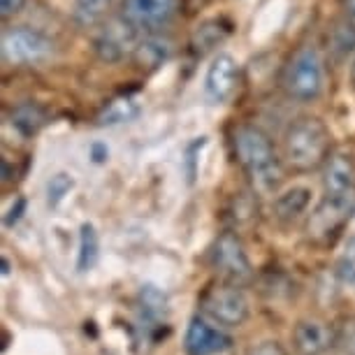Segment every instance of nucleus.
I'll use <instances>...</instances> for the list:
<instances>
[{
    "instance_id": "1",
    "label": "nucleus",
    "mask_w": 355,
    "mask_h": 355,
    "mask_svg": "<svg viewBox=\"0 0 355 355\" xmlns=\"http://www.w3.org/2000/svg\"><path fill=\"white\" fill-rule=\"evenodd\" d=\"M232 149L253 191L260 196H274L284 182V158H279L272 137L258 125L246 123L234 130Z\"/></svg>"
},
{
    "instance_id": "2",
    "label": "nucleus",
    "mask_w": 355,
    "mask_h": 355,
    "mask_svg": "<svg viewBox=\"0 0 355 355\" xmlns=\"http://www.w3.org/2000/svg\"><path fill=\"white\" fill-rule=\"evenodd\" d=\"M332 156V135L318 116H300L284 135V163L293 172H313Z\"/></svg>"
},
{
    "instance_id": "3",
    "label": "nucleus",
    "mask_w": 355,
    "mask_h": 355,
    "mask_svg": "<svg viewBox=\"0 0 355 355\" xmlns=\"http://www.w3.org/2000/svg\"><path fill=\"white\" fill-rule=\"evenodd\" d=\"M281 86L286 96L297 103H311L323 93L325 86V61L313 44L300 46L286 63Z\"/></svg>"
},
{
    "instance_id": "4",
    "label": "nucleus",
    "mask_w": 355,
    "mask_h": 355,
    "mask_svg": "<svg viewBox=\"0 0 355 355\" xmlns=\"http://www.w3.org/2000/svg\"><path fill=\"white\" fill-rule=\"evenodd\" d=\"M3 49L5 63L12 65H37L49 61L56 51L51 37H46L44 33L26 28V26H17V28H8L3 33Z\"/></svg>"
},
{
    "instance_id": "5",
    "label": "nucleus",
    "mask_w": 355,
    "mask_h": 355,
    "mask_svg": "<svg viewBox=\"0 0 355 355\" xmlns=\"http://www.w3.org/2000/svg\"><path fill=\"white\" fill-rule=\"evenodd\" d=\"M209 263L216 270V274L227 284L244 286L246 281H251L253 270L251 260L246 256V249L242 239L234 232H223L216 237V242L209 249Z\"/></svg>"
},
{
    "instance_id": "6",
    "label": "nucleus",
    "mask_w": 355,
    "mask_h": 355,
    "mask_svg": "<svg viewBox=\"0 0 355 355\" xmlns=\"http://www.w3.org/2000/svg\"><path fill=\"white\" fill-rule=\"evenodd\" d=\"M200 306L211 320H216L218 325L225 327H239L249 318V300H246V295L239 286L227 284V281L209 288L200 300Z\"/></svg>"
},
{
    "instance_id": "7",
    "label": "nucleus",
    "mask_w": 355,
    "mask_h": 355,
    "mask_svg": "<svg viewBox=\"0 0 355 355\" xmlns=\"http://www.w3.org/2000/svg\"><path fill=\"white\" fill-rule=\"evenodd\" d=\"M139 37H142V33L119 15L110 19V21L98 31L96 40H93V49H96V56L103 63H110V65L121 63L123 58L135 53Z\"/></svg>"
},
{
    "instance_id": "8",
    "label": "nucleus",
    "mask_w": 355,
    "mask_h": 355,
    "mask_svg": "<svg viewBox=\"0 0 355 355\" xmlns=\"http://www.w3.org/2000/svg\"><path fill=\"white\" fill-rule=\"evenodd\" d=\"M179 12V0H123L121 17L142 33H156Z\"/></svg>"
},
{
    "instance_id": "9",
    "label": "nucleus",
    "mask_w": 355,
    "mask_h": 355,
    "mask_svg": "<svg viewBox=\"0 0 355 355\" xmlns=\"http://www.w3.org/2000/svg\"><path fill=\"white\" fill-rule=\"evenodd\" d=\"M239 86V65L230 53H218L207 68L205 75V98L211 105L227 103Z\"/></svg>"
},
{
    "instance_id": "10",
    "label": "nucleus",
    "mask_w": 355,
    "mask_h": 355,
    "mask_svg": "<svg viewBox=\"0 0 355 355\" xmlns=\"http://www.w3.org/2000/svg\"><path fill=\"white\" fill-rule=\"evenodd\" d=\"M323 198L355 202V160L348 153H332L323 165Z\"/></svg>"
},
{
    "instance_id": "11",
    "label": "nucleus",
    "mask_w": 355,
    "mask_h": 355,
    "mask_svg": "<svg viewBox=\"0 0 355 355\" xmlns=\"http://www.w3.org/2000/svg\"><path fill=\"white\" fill-rule=\"evenodd\" d=\"M230 344L232 339L223 330L207 323V318L202 316L191 318L189 330H186L184 337V348L189 355H218L227 351Z\"/></svg>"
},
{
    "instance_id": "12",
    "label": "nucleus",
    "mask_w": 355,
    "mask_h": 355,
    "mask_svg": "<svg viewBox=\"0 0 355 355\" xmlns=\"http://www.w3.org/2000/svg\"><path fill=\"white\" fill-rule=\"evenodd\" d=\"M139 304V320L142 327L149 334L151 341L160 339L163 334H167V323H165V313H167V297L163 291H158L156 286H144L139 291L137 297Z\"/></svg>"
},
{
    "instance_id": "13",
    "label": "nucleus",
    "mask_w": 355,
    "mask_h": 355,
    "mask_svg": "<svg viewBox=\"0 0 355 355\" xmlns=\"http://www.w3.org/2000/svg\"><path fill=\"white\" fill-rule=\"evenodd\" d=\"M172 40L163 35V33H144L139 37V44L135 53H132V61L139 70H146V72H153L163 65L167 58L172 56Z\"/></svg>"
},
{
    "instance_id": "14",
    "label": "nucleus",
    "mask_w": 355,
    "mask_h": 355,
    "mask_svg": "<svg viewBox=\"0 0 355 355\" xmlns=\"http://www.w3.org/2000/svg\"><path fill=\"white\" fill-rule=\"evenodd\" d=\"M334 334L325 323L318 320H304L295 327V344L304 355H320L332 346Z\"/></svg>"
},
{
    "instance_id": "15",
    "label": "nucleus",
    "mask_w": 355,
    "mask_h": 355,
    "mask_svg": "<svg viewBox=\"0 0 355 355\" xmlns=\"http://www.w3.org/2000/svg\"><path fill=\"white\" fill-rule=\"evenodd\" d=\"M10 123L19 135L24 137H35L40 130L49 123V112L37 103H19L17 107H12L10 112Z\"/></svg>"
},
{
    "instance_id": "16",
    "label": "nucleus",
    "mask_w": 355,
    "mask_h": 355,
    "mask_svg": "<svg viewBox=\"0 0 355 355\" xmlns=\"http://www.w3.org/2000/svg\"><path fill=\"white\" fill-rule=\"evenodd\" d=\"M142 112V105L137 103L135 96L130 93H123V96H116L107 103L103 110L98 112L96 121L98 125H121V123H130L135 121Z\"/></svg>"
},
{
    "instance_id": "17",
    "label": "nucleus",
    "mask_w": 355,
    "mask_h": 355,
    "mask_svg": "<svg viewBox=\"0 0 355 355\" xmlns=\"http://www.w3.org/2000/svg\"><path fill=\"white\" fill-rule=\"evenodd\" d=\"M311 202V191L304 189V186H295V189L281 193V196L274 200V211L281 220H295L300 214L306 211V207Z\"/></svg>"
},
{
    "instance_id": "18",
    "label": "nucleus",
    "mask_w": 355,
    "mask_h": 355,
    "mask_svg": "<svg viewBox=\"0 0 355 355\" xmlns=\"http://www.w3.org/2000/svg\"><path fill=\"white\" fill-rule=\"evenodd\" d=\"M100 258V237L93 223H82L79 227V251H77V270L91 272Z\"/></svg>"
},
{
    "instance_id": "19",
    "label": "nucleus",
    "mask_w": 355,
    "mask_h": 355,
    "mask_svg": "<svg viewBox=\"0 0 355 355\" xmlns=\"http://www.w3.org/2000/svg\"><path fill=\"white\" fill-rule=\"evenodd\" d=\"M230 33V26L223 24L220 19H211V21H205L198 26V31L193 33V46L202 53L211 46H216L218 42H223Z\"/></svg>"
},
{
    "instance_id": "20",
    "label": "nucleus",
    "mask_w": 355,
    "mask_h": 355,
    "mask_svg": "<svg viewBox=\"0 0 355 355\" xmlns=\"http://www.w3.org/2000/svg\"><path fill=\"white\" fill-rule=\"evenodd\" d=\"M112 8V0H75V19L82 26L98 24Z\"/></svg>"
},
{
    "instance_id": "21",
    "label": "nucleus",
    "mask_w": 355,
    "mask_h": 355,
    "mask_svg": "<svg viewBox=\"0 0 355 355\" xmlns=\"http://www.w3.org/2000/svg\"><path fill=\"white\" fill-rule=\"evenodd\" d=\"M72 186H75V182H72L70 174H65V172L53 174L49 179V184H46V205L58 207L65 200V196L72 191Z\"/></svg>"
},
{
    "instance_id": "22",
    "label": "nucleus",
    "mask_w": 355,
    "mask_h": 355,
    "mask_svg": "<svg viewBox=\"0 0 355 355\" xmlns=\"http://www.w3.org/2000/svg\"><path fill=\"white\" fill-rule=\"evenodd\" d=\"M334 46L341 51H351L355 49V24L353 21H341L337 24V31H334Z\"/></svg>"
},
{
    "instance_id": "23",
    "label": "nucleus",
    "mask_w": 355,
    "mask_h": 355,
    "mask_svg": "<svg viewBox=\"0 0 355 355\" xmlns=\"http://www.w3.org/2000/svg\"><path fill=\"white\" fill-rule=\"evenodd\" d=\"M337 274H339V279L344 281V284L355 286V256H353V253H348V256H344L339 260Z\"/></svg>"
},
{
    "instance_id": "24",
    "label": "nucleus",
    "mask_w": 355,
    "mask_h": 355,
    "mask_svg": "<svg viewBox=\"0 0 355 355\" xmlns=\"http://www.w3.org/2000/svg\"><path fill=\"white\" fill-rule=\"evenodd\" d=\"M246 355H288L284 348H281L279 341H260L253 348H249Z\"/></svg>"
},
{
    "instance_id": "25",
    "label": "nucleus",
    "mask_w": 355,
    "mask_h": 355,
    "mask_svg": "<svg viewBox=\"0 0 355 355\" xmlns=\"http://www.w3.org/2000/svg\"><path fill=\"white\" fill-rule=\"evenodd\" d=\"M24 211H26V200L24 198H17L15 200V205L10 207V211L5 214V227H15L19 220H21V216H24Z\"/></svg>"
},
{
    "instance_id": "26",
    "label": "nucleus",
    "mask_w": 355,
    "mask_h": 355,
    "mask_svg": "<svg viewBox=\"0 0 355 355\" xmlns=\"http://www.w3.org/2000/svg\"><path fill=\"white\" fill-rule=\"evenodd\" d=\"M24 8L26 0H0V17H3V21H8V19L17 17Z\"/></svg>"
},
{
    "instance_id": "27",
    "label": "nucleus",
    "mask_w": 355,
    "mask_h": 355,
    "mask_svg": "<svg viewBox=\"0 0 355 355\" xmlns=\"http://www.w3.org/2000/svg\"><path fill=\"white\" fill-rule=\"evenodd\" d=\"M91 156H93L96 163H105L107 156H110V151H107V146H103V144H93L91 146Z\"/></svg>"
},
{
    "instance_id": "28",
    "label": "nucleus",
    "mask_w": 355,
    "mask_h": 355,
    "mask_svg": "<svg viewBox=\"0 0 355 355\" xmlns=\"http://www.w3.org/2000/svg\"><path fill=\"white\" fill-rule=\"evenodd\" d=\"M344 15L348 21L355 24V0H344Z\"/></svg>"
},
{
    "instance_id": "29",
    "label": "nucleus",
    "mask_w": 355,
    "mask_h": 355,
    "mask_svg": "<svg viewBox=\"0 0 355 355\" xmlns=\"http://www.w3.org/2000/svg\"><path fill=\"white\" fill-rule=\"evenodd\" d=\"M348 77H351V84H353V89H355V58L351 61V70H348Z\"/></svg>"
},
{
    "instance_id": "30",
    "label": "nucleus",
    "mask_w": 355,
    "mask_h": 355,
    "mask_svg": "<svg viewBox=\"0 0 355 355\" xmlns=\"http://www.w3.org/2000/svg\"><path fill=\"white\" fill-rule=\"evenodd\" d=\"M8 274H10V260L3 258V277H8Z\"/></svg>"
}]
</instances>
